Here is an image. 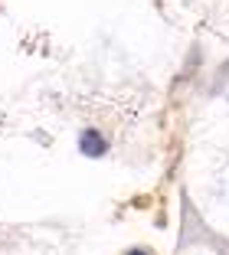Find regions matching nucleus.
I'll return each mask as SVG.
<instances>
[{
  "label": "nucleus",
  "mask_w": 229,
  "mask_h": 255,
  "mask_svg": "<svg viewBox=\"0 0 229 255\" xmlns=\"http://www.w3.org/2000/svg\"><path fill=\"white\" fill-rule=\"evenodd\" d=\"M79 147H82V154H89V157H102L108 144H105V137L98 134L95 128H85L82 137H79Z\"/></svg>",
  "instance_id": "f257e3e1"
},
{
  "label": "nucleus",
  "mask_w": 229,
  "mask_h": 255,
  "mask_svg": "<svg viewBox=\"0 0 229 255\" xmlns=\"http://www.w3.org/2000/svg\"><path fill=\"white\" fill-rule=\"evenodd\" d=\"M128 255H151V252H144V249H131Z\"/></svg>",
  "instance_id": "f03ea898"
}]
</instances>
